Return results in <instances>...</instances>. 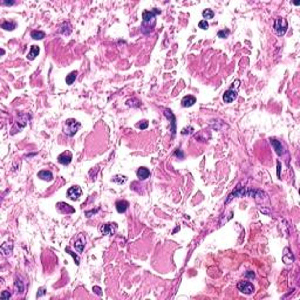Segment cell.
I'll return each instance as SVG.
<instances>
[{
	"label": "cell",
	"instance_id": "obj_1",
	"mask_svg": "<svg viewBox=\"0 0 300 300\" xmlns=\"http://www.w3.org/2000/svg\"><path fill=\"white\" fill-rule=\"evenodd\" d=\"M161 13L158 8H154L151 11H144L142 13V27L141 29L144 34H148L154 29L156 25V15Z\"/></svg>",
	"mask_w": 300,
	"mask_h": 300
},
{
	"label": "cell",
	"instance_id": "obj_2",
	"mask_svg": "<svg viewBox=\"0 0 300 300\" xmlns=\"http://www.w3.org/2000/svg\"><path fill=\"white\" fill-rule=\"evenodd\" d=\"M81 128V123L79 121H76L75 118H68L67 121L65 122L63 124V133L69 136L73 137L74 135L79 131V129Z\"/></svg>",
	"mask_w": 300,
	"mask_h": 300
},
{
	"label": "cell",
	"instance_id": "obj_3",
	"mask_svg": "<svg viewBox=\"0 0 300 300\" xmlns=\"http://www.w3.org/2000/svg\"><path fill=\"white\" fill-rule=\"evenodd\" d=\"M287 28H288V24H287L286 19L282 18V17H278V18L274 20L273 29H274V32L277 33V35L282 36L285 33H286Z\"/></svg>",
	"mask_w": 300,
	"mask_h": 300
},
{
	"label": "cell",
	"instance_id": "obj_4",
	"mask_svg": "<svg viewBox=\"0 0 300 300\" xmlns=\"http://www.w3.org/2000/svg\"><path fill=\"white\" fill-rule=\"evenodd\" d=\"M237 95H238V88L234 89V85L232 83V87L229 88L224 93V95H223V101H224L225 103H231L232 101H234V100L237 99Z\"/></svg>",
	"mask_w": 300,
	"mask_h": 300
},
{
	"label": "cell",
	"instance_id": "obj_5",
	"mask_svg": "<svg viewBox=\"0 0 300 300\" xmlns=\"http://www.w3.org/2000/svg\"><path fill=\"white\" fill-rule=\"evenodd\" d=\"M117 231V224L116 223H107V224H102L100 228V232L102 233L103 236H112Z\"/></svg>",
	"mask_w": 300,
	"mask_h": 300
},
{
	"label": "cell",
	"instance_id": "obj_6",
	"mask_svg": "<svg viewBox=\"0 0 300 300\" xmlns=\"http://www.w3.org/2000/svg\"><path fill=\"white\" fill-rule=\"evenodd\" d=\"M237 288L244 294H252L255 292V286L250 282H239L237 284Z\"/></svg>",
	"mask_w": 300,
	"mask_h": 300
},
{
	"label": "cell",
	"instance_id": "obj_7",
	"mask_svg": "<svg viewBox=\"0 0 300 300\" xmlns=\"http://www.w3.org/2000/svg\"><path fill=\"white\" fill-rule=\"evenodd\" d=\"M81 195H82V190H81V188L79 185H73V187H71V188L68 189V191H67L68 198L72 199V201H77V199L81 197Z\"/></svg>",
	"mask_w": 300,
	"mask_h": 300
},
{
	"label": "cell",
	"instance_id": "obj_8",
	"mask_svg": "<svg viewBox=\"0 0 300 300\" xmlns=\"http://www.w3.org/2000/svg\"><path fill=\"white\" fill-rule=\"evenodd\" d=\"M73 160V155L71 151H63L62 154H60L58 157V162L60 163V164H62V166H68L71 162H72Z\"/></svg>",
	"mask_w": 300,
	"mask_h": 300
},
{
	"label": "cell",
	"instance_id": "obj_9",
	"mask_svg": "<svg viewBox=\"0 0 300 300\" xmlns=\"http://www.w3.org/2000/svg\"><path fill=\"white\" fill-rule=\"evenodd\" d=\"M85 245H86V238L83 236V233H80L75 239V243H74V246H75V250L79 252V253H82L83 250H85Z\"/></svg>",
	"mask_w": 300,
	"mask_h": 300
},
{
	"label": "cell",
	"instance_id": "obj_10",
	"mask_svg": "<svg viewBox=\"0 0 300 300\" xmlns=\"http://www.w3.org/2000/svg\"><path fill=\"white\" fill-rule=\"evenodd\" d=\"M56 209L59 210V212L66 213V215H68V213H74V212H75V209H74L73 206H71L69 204H67V203H63V202H59L58 204H56Z\"/></svg>",
	"mask_w": 300,
	"mask_h": 300
},
{
	"label": "cell",
	"instance_id": "obj_11",
	"mask_svg": "<svg viewBox=\"0 0 300 300\" xmlns=\"http://www.w3.org/2000/svg\"><path fill=\"white\" fill-rule=\"evenodd\" d=\"M181 103H182V107L184 108L191 107V106H193V104L196 103V97L192 96V95H187V96H184L183 99H182Z\"/></svg>",
	"mask_w": 300,
	"mask_h": 300
},
{
	"label": "cell",
	"instance_id": "obj_12",
	"mask_svg": "<svg viewBox=\"0 0 300 300\" xmlns=\"http://www.w3.org/2000/svg\"><path fill=\"white\" fill-rule=\"evenodd\" d=\"M136 175H137V178L139 181H144V179H147L150 176V171L147 168L141 166V168H139V170L136 171Z\"/></svg>",
	"mask_w": 300,
	"mask_h": 300
},
{
	"label": "cell",
	"instance_id": "obj_13",
	"mask_svg": "<svg viewBox=\"0 0 300 300\" xmlns=\"http://www.w3.org/2000/svg\"><path fill=\"white\" fill-rule=\"evenodd\" d=\"M29 120H31V115H28V114H20L18 117V121H17V124L20 123V129H23L24 127H26V124L28 123Z\"/></svg>",
	"mask_w": 300,
	"mask_h": 300
},
{
	"label": "cell",
	"instance_id": "obj_14",
	"mask_svg": "<svg viewBox=\"0 0 300 300\" xmlns=\"http://www.w3.org/2000/svg\"><path fill=\"white\" fill-rule=\"evenodd\" d=\"M270 142H271L272 147L274 148V150H276L278 155H282L284 154V147H282V144L279 141H277L276 139H270Z\"/></svg>",
	"mask_w": 300,
	"mask_h": 300
},
{
	"label": "cell",
	"instance_id": "obj_15",
	"mask_svg": "<svg viewBox=\"0 0 300 300\" xmlns=\"http://www.w3.org/2000/svg\"><path fill=\"white\" fill-rule=\"evenodd\" d=\"M38 177L40 179H42V181H48V182H50V181H53V174L50 172V170H41L38 172Z\"/></svg>",
	"mask_w": 300,
	"mask_h": 300
},
{
	"label": "cell",
	"instance_id": "obj_16",
	"mask_svg": "<svg viewBox=\"0 0 300 300\" xmlns=\"http://www.w3.org/2000/svg\"><path fill=\"white\" fill-rule=\"evenodd\" d=\"M115 206H116V210L118 213H124L128 209V206H129V203L127 201H117Z\"/></svg>",
	"mask_w": 300,
	"mask_h": 300
},
{
	"label": "cell",
	"instance_id": "obj_17",
	"mask_svg": "<svg viewBox=\"0 0 300 300\" xmlns=\"http://www.w3.org/2000/svg\"><path fill=\"white\" fill-rule=\"evenodd\" d=\"M164 115H166L168 118L170 117V120H171V131H172V135H175V133H176V118H175V116H174V114L171 113V110H169V109H166V110H164Z\"/></svg>",
	"mask_w": 300,
	"mask_h": 300
},
{
	"label": "cell",
	"instance_id": "obj_18",
	"mask_svg": "<svg viewBox=\"0 0 300 300\" xmlns=\"http://www.w3.org/2000/svg\"><path fill=\"white\" fill-rule=\"evenodd\" d=\"M39 53H40V48H39V46H35L33 45L31 47V50H29V53L27 54V59L28 60H34V59L39 55Z\"/></svg>",
	"mask_w": 300,
	"mask_h": 300
},
{
	"label": "cell",
	"instance_id": "obj_19",
	"mask_svg": "<svg viewBox=\"0 0 300 300\" xmlns=\"http://www.w3.org/2000/svg\"><path fill=\"white\" fill-rule=\"evenodd\" d=\"M1 28H4L5 31H14L17 28V24L14 21H4L1 24Z\"/></svg>",
	"mask_w": 300,
	"mask_h": 300
},
{
	"label": "cell",
	"instance_id": "obj_20",
	"mask_svg": "<svg viewBox=\"0 0 300 300\" xmlns=\"http://www.w3.org/2000/svg\"><path fill=\"white\" fill-rule=\"evenodd\" d=\"M31 36L32 39H34V40H42L46 36V33L42 31H32Z\"/></svg>",
	"mask_w": 300,
	"mask_h": 300
},
{
	"label": "cell",
	"instance_id": "obj_21",
	"mask_svg": "<svg viewBox=\"0 0 300 300\" xmlns=\"http://www.w3.org/2000/svg\"><path fill=\"white\" fill-rule=\"evenodd\" d=\"M14 286L17 288V292H18V293H24V291H25V285H24V282H21L20 278H17V279H15Z\"/></svg>",
	"mask_w": 300,
	"mask_h": 300
},
{
	"label": "cell",
	"instance_id": "obj_22",
	"mask_svg": "<svg viewBox=\"0 0 300 300\" xmlns=\"http://www.w3.org/2000/svg\"><path fill=\"white\" fill-rule=\"evenodd\" d=\"M12 244H8V243H4L3 245H1V251L4 252L5 255H9L11 253H12Z\"/></svg>",
	"mask_w": 300,
	"mask_h": 300
},
{
	"label": "cell",
	"instance_id": "obj_23",
	"mask_svg": "<svg viewBox=\"0 0 300 300\" xmlns=\"http://www.w3.org/2000/svg\"><path fill=\"white\" fill-rule=\"evenodd\" d=\"M76 77H77V71H74V72H72L69 75H67V77H66V83H67V85H73V82L75 81Z\"/></svg>",
	"mask_w": 300,
	"mask_h": 300
},
{
	"label": "cell",
	"instance_id": "obj_24",
	"mask_svg": "<svg viewBox=\"0 0 300 300\" xmlns=\"http://www.w3.org/2000/svg\"><path fill=\"white\" fill-rule=\"evenodd\" d=\"M112 181H113V182H115V183H117V184H123V183H125V181H127V176H124V175H115L112 178Z\"/></svg>",
	"mask_w": 300,
	"mask_h": 300
},
{
	"label": "cell",
	"instance_id": "obj_25",
	"mask_svg": "<svg viewBox=\"0 0 300 300\" xmlns=\"http://www.w3.org/2000/svg\"><path fill=\"white\" fill-rule=\"evenodd\" d=\"M202 15H203V18L204 19H212L213 17H215V12H213L212 9H204L203 13H202Z\"/></svg>",
	"mask_w": 300,
	"mask_h": 300
},
{
	"label": "cell",
	"instance_id": "obj_26",
	"mask_svg": "<svg viewBox=\"0 0 300 300\" xmlns=\"http://www.w3.org/2000/svg\"><path fill=\"white\" fill-rule=\"evenodd\" d=\"M127 104H128L129 107H134V108H139V107H141V102H139L137 99L128 100V101H127Z\"/></svg>",
	"mask_w": 300,
	"mask_h": 300
},
{
	"label": "cell",
	"instance_id": "obj_27",
	"mask_svg": "<svg viewBox=\"0 0 300 300\" xmlns=\"http://www.w3.org/2000/svg\"><path fill=\"white\" fill-rule=\"evenodd\" d=\"M218 38H220V39H224V38H228L229 35H230V29H222V31L218 32Z\"/></svg>",
	"mask_w": 300,
	"mask_h": 300
},
{
	"label": "cell",
	"instance_id": "obj_28",
	"mask_svg": "<svg viewBox=\"0 0 300 300\" xmlns=\"http://www.w3.org/2000/svg\"><path fill=\"white\" fill-rule=\"evenodd\" d=\"M66 252H68V253H69V255H71L73 257V258H74V260H75V264H76V265L80 264V259H79V257H77V255H76L75 253H74V252H73V251L71 250V249H69V247H66Z\"/></svg>",
	"mask_w": 300,
	"mask_h": 300
},
{
	"label": "cell",
	"instance_id": "obj_29",
	"mask_svg": "<svg viewBox=\"0 0 300 300\" xmlns=\"http://www.w3.org/2000/svg\"><path fill=\"white\" fill-rule=\"evenodd\" d=\"M198 27H199L201 29H204V31H205V29H208V28H209V24H208V21H206V20H201V21H199V24H198Z\"/></svg>",
	"mask_w": 300,
	"mask_h": 300
},
{
	"label": "cell",
	"instance_id": "obj_30",
	"mask_svg": "<svg viewBox=\"0 0 300 300\" xmlns=\"http://www.w3.org/2000/svg\"><path fill=\"white\" fill-rule=\"evenodd\" d=\"M137 128H139V129H147L148 128V121H142L141 123H139Z\"/></svg>",
	"mask_w": 300,
	"mask_h": 300
},
{
	"label": "cell",
	"instance_id": "obj_31",
	"mask_svg": "<svg viewBox=\"0 0 300 300\" xmlns=\"http://www.w3.org/2000/svg\"><path fill=\"white\" fill-rule=\"evenodd\" d=\"M175 156L178 157L179 160H183V158H184V154L182 152V150H181V149H177V150L175 151Z\"/></svg>",
	"mask_w": 300,
	"mask_h": 300
},
{
	"label": "cell",
	"instance_id": "obj_32",
	"mask_svg": "<svg viewBox=\"0 0 300 300\" xmlns=\"http://www.w3.org/2000/svg\"><path fill=\"white\" fill-rule=\"evenodd\" d=\"M0 298H1V299H9V298H11V293L7 291L3 292V293L0 294Z\"/></svg>",
	"mask_w": 300,
	"mask_h": 300
},
{
	"label": "cell",
	"instance_id": "obj_33",
	"mask_svg": "<svg viewBox=\"0 0 300 300\" xmlns=\"http://www.w3.org/2000/svg\"><path fill=\"white\" fill-rule=\"evenodd\" d=\"M45 294H46V290L44 288V287H41L40 290H39V292L36 293V298H40V297L45 296Z\"/></svg>",
	"mask_w": 300,
	"mask_h": 300
},
{
	"label": "cell",
	"instance_id": "obj_34",
	"mask_svg": "<svg viewBox=\"0 0 300 300\" xmlns=\"http://www.w3.org/2000/svg\"><path fill=\"white\" fill-rule=\"evenodd\" d=\"M93 291H94V293H96L97 296H102V291H101V287L94 286V287H93Z\"/></svg>",
	"mask_w": 300,
	"mask_h": 300
},
{
	"label": "cell",
	"instance_id": "obj_35",
	"mask_svg": "<svg viewBox=\"0 0 300 300\" xmlns=\"http://www.w3.org/2000/svg\"><path fill=\"white\" fill-rule=\"evenodd\" d=\"M246 277L251 278V279H253V278H255V273H253L252 271H247V272H246Z\"/></svg>",
	"mask_w": 300,
	"mask_h": 300
},
{
	"label": "cell",
	"instance_id": "obj_36",
	"mask_svg": "<svg viewBox=\"0 0 300 300\" xmlns=\"http://www.w3.org/2000/svg\"><path fill=\"white\" fill-rule=\"evenodd\" d=\"M278 177H280V162H278Z\"/></svg>",
	"mask_w": 300,
	"mask_h": 300
},
{
	"label": "cell",
	"instance_id": "obj_37",
	"mask_svg": "<svg viewBox=\"0 0 300 300\" xmlns=\"http://www.w3.org/2000/svg\"><path fill=\"white\" fill-rule=\"evenodd\" d=\"M13 4H14L13 1H9V3H7V1H4V3H3V5H13Z\"/></svg>",
	"mask_w": 300,
	"mask_h": 300
}]
</instances>
